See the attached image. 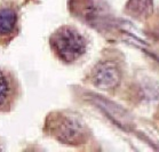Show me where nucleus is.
<instances>
[{"label":"nucleus","mask_w":159,"mask_h":152,"mask_svg":"<svg viewBox=\"0 0 159 152\" xmlns=\"http://www.w3.org/2000/svg\"><path fill=\"white\" fill-rule=\"evenodd\" d=\"M49 45L55 56L64 63L78 61L87 49L86 39L78 30L70 25L58 28L49 38Z\"/></svg>","instance_id":"f257e3e1"},{"label":"nucleus","mask_w":159,"mask_h":152,"mask_svg":"<svg viewBox=\"0 0 159 152\" xmlns=\"http://www.w3.org/2000/svg\"><path fill=\"white\" fill-rule=\"evenodd\" d=\"M49 132L56 140L66 144H81L87 136V129L81 121L72 116L58 114L49 123Z\"/></svg>","instance_id":"f03ea898"},{"label":"nucleus","mask_w":159,"mask_h":152,"mask_svg":"<svg viewBox=\"0 0 159 152\" xmlns=\"http://www.w3.org/2000/svg\"><path fill=\"white\" fill-rule=\"evenodd\" d=\"M21 96V85L14 73L0 66V113L11 112Z\"/></svg>","instance_id":"7ed1b4c3"},{"label":"nucleus","mask_w":159,"mask_h":152,"mask_svg":"<svg viewBox=\"0 0 159 152\" xmlns=\"http://www.w3.org/2000/svg\"><path fill=\"white\" fill-rule=\"evenodd\" d=\"M94 86L103 91H110L118 87L121 81V72L118 65L111 61H101L94 66L90 74Z\"/></svg>","instance_id":"20e7f679"},{"label":"nucleus","mask_w":159,"mask_h":152,"mask_svg":"<svg viewBox=\"0 0 159 152\" xmlns=\"http://www.w3.org/2000/svg\"><path fill=\"white\" fill-rule=\"evenodd\" d=\"M17 13L11 7L0 9V39H8L17 29Z\"/></svg>","instance_id":"39448f33"},{"label":"nucleus","mask_w":159,"mask_h":152,"mask_svg":"<svg viewBox=\"0 0 159 152\" xmlns=\"http://www.w3.org/2000/svg\"><path fill=\"white\" fill-rule=\"evenodd\" d=\"M152 0H129L127 4V11L136 17L145 16L151 13Z\"/></svg>","instance_id":"423d86ee"}]
</instances>
